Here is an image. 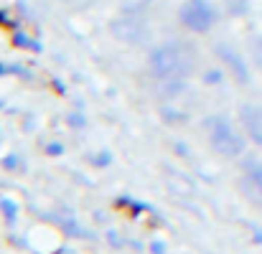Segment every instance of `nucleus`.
Instances as JSON below:
<instances>
[{"instance_id":"9d476101","label":"nucleus","mask_w":262,"mask_h":254,"mask_svg":"<svg viewBox=\"0 0 262 254\" xmlns=\"http://www.w3.org/2000/svg\"><path fill=\"white\" fill-rule=\"evenodd\" d=\"M49 155H61V145H49Z\"/></svg>"},{"instance_id":"20e7f679","label":"nucleus","mask_w":262,"mask_h":254,"mask_svg":"<svg viewBox=\"0 0 262 254\" xmlns=\"http://www.w3.org/2000/svg\"><path fill=\"white\" fill-rule=\"evenodd\" d=\"M242 188H244L247 198H252L257 206H262V165L252 168V170L244 175V180H242Z\"/></svg>"},{"instance_id":"f257e3e1","label":"nucleus","mask_w":262,"mask_h":254,"mask_svg":"<svg viewBox=\"0 0 262 254\" xmlns=\"http://www.w3.org/2000/svg\"><path fill=\"white\" fill-rule=\"evenodd\" d=\"M150 71L160 79L183 77L191 71V56L178 44H166L150 54Z\"/></svg>"},{"instance_id":"423d86ee","label":"nucleus","mask_w":262,"mask_h":254,"mask_svg":"<svg viewBox=\"0 0 262 254\" xmlns=\"http://www.w3.org/2000/svg\"><path fill=\"white\" fill-rule=\"evenodd\" d=\"M221 56L226 59V61H232V69L237 71V77L239 79H247V71H244V64H242V59H237L232 51H226V49H221Z\"/></svg>"},{"instance_id":"1a4fd4ad","label":"nucleus","mask_w":262,"mask_h":254,"mask_svg":"<svg viewBox=\"0 0 262 254\" xmlns=\"http://www.w3.org/2000/svg\"><path fill=\"white\" fill-rule=\"evenodd\" d=\"M153 254H166V246L160 241H153Z\"/></svg>"},{"instance_id":"f03ea898","label":"nucleus","mask_w":262,"mask_h":254,"mask_svg":"<svg viewBox=\"0 0 262 254\" xmlns=\"http://www.w3.org/2000/svg\"><path fill=\"white\" fill-rule=\"evenodd\" d=\"M206 127H209V140H211V145L216 148L219 155H224V158H237V155L244 150V140L239 137V132H237L226 120L211 117V120L206 122Z\"/></svg>"},{"instance_id":"39448f33","label":"nucleus","mask_w":262,"mask_h":254,"mask_svg":"<svg viewBox=\"0 0 262 254\" xmlns=\"http://www.w3.org/2000/svg\"><path fill=\"white\" fill-rule=\"evenodd\" d=\"M242 120H244V125L249 127V132L254 135V140L262 142V110H257V107H244V110H242Z\"/></svg>"},{"instance_id":"6e6552de","label":"nucleus","mask_w":262,"mask_h":254,"mask_svg":"<svg viewBox=\"0 0 262 254\" xmlns=\"http://www.w3.org/2000/svg\"><path fill=\"white\" fill-rule=\"evenodd\" d=\"M0 206H3V211H6V216H8V221H16V203L13 201H0Z\"/></svg>"},{"instance_id":"0eeeda50","label":"nucleus","mask_w":262,"mask_h":254,"mask_svg":"<svg viewBox=\"0 0 262 254\" xmlns=\"http://www.w3.org/2000/svg\"><path fill=\"white\" fill-rule=\"evenodd\" d=\"M13 41H16V46H21V49H34V51H39V49H41L34 39H28V36H23V33H16V39H13Z\"/></svg>"},{"instance_id":"7ed1b4c3","label":"nucleus","mask_w":262,"mask_h":254,"mask_svg":"<svg viewBox=\"0 0 262 254\" xmlns=\"http://www.w3.org/2000/svg\"><path fill=\"white\" fill-rule=\"evenodd\" d=\"M181 21L191 28V31H209L214 26V8L209 0H188L181 11Z\"/></svg>"}]
</instances>
